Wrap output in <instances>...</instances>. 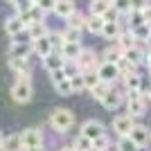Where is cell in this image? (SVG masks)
I'll use <instances>...</instances> for the list:
<instances>
[{
	"label": "cell",
	"instance_id": "1",
	"mask_svg": "<svg viewBox=\"0 0 151 151\" xmlns=\"http://www.w3.org/2000/svg\"><path fill=\"white\" fill-rule=\"evenodd\" d=\"M50 124L57 133H65V131H70V126L75 124V115H72V111H68V108H57V111L50 115Z\"/></svg>",
	"mask_w": 151,
	"mask_h": 151
},
{
	"label": "cell",
	"instance_id": "2",
	"mask_svg": "<svg viewBox=\"0 0 151 151\" xmlns=\"http://www.w3.org/2000/svg\"><path fill=\"white\" fill-rule=\"evenodd\" d=\"M126 108H129V115L133 117H142L147 111V99L142 90H129V99H126Z\"/></svg>",
	"mask_w": 151,
	"mask_h": 151
},
{
	"label": "cell",
	"instance_id": "3",
	"mask_svg": "<svg viewBox=\"0 0 151 151\" xmlns=\"http://www.w3.org/2000/svg\"><path fill=\"white\" fill-rule=\"evenodd\" d=\"M32 93H34L32 90V81H23V79H18L12 88V97L16 104H27L32 99Z\"/></svg>",
	"mask_w": 151,
	"mask_h": 151
},
{
	"label": "cell",
	"instance_id": "4",
	"mask_svg": "<svg viewBox=\"0 0 151 151\" xmlns=\"http://www.w3.org/2000/svg\"><path fill=\"white\" fill-rule=\"evenodd\" d=\"M23 135V149H41L43 147V131L41 129H27V131L20 133Z\"/></svg>",
	"mask_w": 151,
	"mask_h": 151
},
{
	"label": "cell",
	"instance_id": "5",
	"mask_svg": "<svg viewBox=\"0 0 151 151\" xmlns=\"http://www.w3.org/2000/svg\"><path fill=\"white\" fill-rule=\"evenodd\" d=\"M97 72H99V79H101V81H108V83H113L115 79H120V77H122L117 63H111V61L99 63V65H97Z\"/></svg>",
	"mask_w": 151,
	"mask_h": 151
},
{
	"label": "cell",
	"instance_id": "6",
	"mask_svg": "<svg viewBox=\"0 0 151 151\" xmlns=\"http://www.w3.org/2000/svg\"><path fill=\"white\" fill-rule=\"evenodd\" d=\"M133 120H135V117L129 115V113H126V115H117V117L113 120V131L117 133L120 138H122V135H129L131 129L135 126V122H133Z\"/></svg>",
	"mask_w": 151,
	"mask_h": 151
},
{
	"label": "cell",
	"instance_id": "7",
	"mask_svg": "<svg viewBox=\"0 0 151 151\" xmlns=\"http://www.w3.org/2000/svg\"><path fill=\"white\" fill-rule=\"evenodd\" d=\"M129 135L133 138V142H135L140 149H142V147H147V145L151 142V131L147 129V126H142V124H135V126L131 129V133H129Z\"/></svg>",
	"mask_w": 151,
	"mask_h": 151
},
{
	"label": "cell",
	"instance_id": "8",
	"mask_svg": "<svg viewBox=\"0 0 151 151\" xmlns=\"http://www.w3.org/2000/svg\"><path fill=\"white\" fill-rule=\"evenodd\" d=\"M77 65H79V70H90L97 65V54H95V50H88V47H83L81 54L77 57Z\"/></svg>",
	"mask_w": 151,
	"mask_h": 151
},
{
	"label": "cell",
	"instance_id": "9",
	"mask_svg": "<svg viewBox=\"0 0 151 151\" xmlns=\"http://www.w3.org/2000/svg\"><path fill=\"white\" fill-rule=\"evenodd\" d=\"M29 52H34V45L29 43H14L12 47H9V52H7V57L9 59H27L29 57Z\"/></svg>",
	"mask_w": 151,
	"mask_h": 151
},
{
	"label": "cell",
	"instance_id": "10",
	"mask_svg": "<svg viewBox=\"0 0 151 151\" xmlns=\"http://www.w3.org/2000/svg\"><path fill=\"white\" fill-rule=\"evenodd\" d=\"M32 45H34V52H36L41 59L54 52V45H52L50 36H41V38H36V41H32Z\"/></svg>",
	"mask_w": 151,
	"mask_h": 151
},
{
	"label": "cell",
	"instance_id": "11",
	"mask_svg": "<svg viewBox=\"0 0 151 151\" xmlns=\"http://www.w3.org/2000/svg\"><path fill=\"white\" fill-rule=\"evenodd\" d=\"M81 133H83V135H88L90 140H95V138H99L101 133H104V124L97 122V120H88V122H83Z\"/></svg>",
	"mask_w": 151,
	"mask_h": 151
},
{
	"label": "cell",
	"instance_id": "12",
	"mask_svg": "<svg viewBox=\"0 0 151 151\" xmlns=\"http://www.w3.org/2000/svg\"><path fill=\"white\" fill-rule=\"evenodd\" d=\"M0 151H23V135L14 133V135L5 138L2 145H0Z\"/></svg>",
	"mask_w": 151,
	"mask_h": 151
},
{
	"label": "cell",
	"instance_id": "13",
	"mask_svg": "<svg viewBox=\"0 0 151 151\" xmlns=\"http://www.w3.org/2000/svg\"><path fill=\"white\" fill-rule=\"evenodd\" d=\"M120 34H122L120 20H106V25H104V29H101V36L108 38V41H117Z\"/></svg>",
	"mask_w": 151,
	"mask_h": 151
},
{
	"label": "cell",
	"instance_id": "14",
	"mask_svg": "<svg viewBox=\"0 0 151 151\" xmlns=\"http://www.w3.org/2000/svg\"><path fill=\"white\" fill-rule=\"evenodd\" d=\"M104 25H106V18L99 16V14H90L88 20H86V29H88L90 34H101Z\"/></svg>",
	"mask_w": 151,
	"mask_h": 151
},
{
	"label": "cell",
	"instance_id": "15",
	"mask_svg": "<svg viewBox=\"0 0 151 151\" xmlns=\"http://www.w3.org/2000/svg\"><path fill=\"white\" fill-rule=\"evenodd\" d=\"M81 45L79 43H63V47L59 52H61L63 54V59H65V61H77V57H79V54H81Z\"/></svg>",
	"mask_w": 151,
	"mask_h": 151
},
{
	"label": "cell",
	"instance_id": "16",
	"mask_svg": "<svg viewBox=\"0 0 151 151\" xmlns=\"http://www.w3.org/2000/svg\"><path fill=\"white\" fill-rule=\"evenodd\" d=\"M72 12H77V7L72 0H57V7H54V14L59 18H68Z\"/></svg>",
	"mask_w": 151,
	"mask_h": 151
},
{
	"label": "cell",
	"instance_id": "17",
	"mask_svg": "<svg viewBox=\"0 0 151 151\" xmlns=\"http://www.w3.org/2000/svg\"><path fill=\"white\" fill-rule=\"evenodd\" d=\"M43 65L47 70H59V68H63V65H65V59H63V54L61 52H59V54H54V52H52V54H47V57H43Z\"/></svg>",
	"mask_w": 151,
	"mask_h": 151
},
{
	"label": "cell",
	"instance_id": "18",
	"mask_svg": "<svg viewBox=\"0 0 151 151\" xmlns=\"http://www.w3.org/2000/svg\"><path fill=\"white\" fill-rule=\"evenodd\" d=\"M27 34H29V41H36V38H41V36H47L50 32H47L43 20H36V23H32V25L27 27Z\"/></svg>",
	"mask_w": 151,
	"mask_h": 151
},
{
	"label": "cell",
	"instance_id": "19",
	"mask_svg": "<svg viewBox=\"0 0 151 151\" xmlns=\"http://www.w3.org/2000/svg\"><path fill=\"white\" fill-rule=\"evenodd\" d=\"M23 29H25V25H23L20 16H14V18H9V20L5 23V32L9 34V36H14V38L18 36V34H20Z\"/></svg>",
	"mask_w": 151,
	"mask_h": 151
},
{
	"label": "cell",
	"instance_id": "20",
	"mask_svg": "<svg viewBox=\"0 0 151 151\" xmlns=\"http://www.w3.org/2000/svg\"><path fill=\"white\" fill-rule=\"evenodd\" d=\"M124 57L129 59V61H133L135 65H140V63L147 61V52L140 50L138 45H133V47H129V50H124Z\"/></svg>",
	"mask_w": 151,
	"mask_h": 151
},
{
	"label": "cell",
	"instance_id": "21",
	"mask_svg": "<svg viewBox=\"0 0 151 151\" xmlns=\"http://www.w3.org/2000/svg\"><path fill=\"white\" fill-rule=\"evenodd\" d=\"M133 36H135V41L138 43H147L151 38V23H142V25H138V27H133Z\"/></svg>",
	"mask_w": 151,
	"mask_h": 151
},
{
	"label": "cell",
	"instance_id": "22",
	"mask_svg": "<svg viewBox=\"0 0 151 151\" xmlns=\"http://www.w3.org/2000/svg\"><path fill=\"white\" fill-rule=\"evenodd\" d=\"M101 104H104V108H106V111H115V108L122 104V95L115 93V90H111V93L101 99Z\"/></svg>",
	"mask_w": 151,
	"mask_h": 151
},
{
	"label": "cell",
	"instance_id": "23",
	"mask_svg": "<svg viewBox=\"0 0 151 151\" xmlns=\"http://www.w3.org/2000/svg\"><path fill=\"white\" fill-rule=\"evenodd\" d=\"M122 57H124V50H122L117 43L111 45V47H106V52H104V61H111V63H117Z\"/></svg>",
	"mask_w": 151,
	"mask_h": 151
},
{
	"label": "cell",
	"instance_id": "24",
	"mask_svg": "<svg viewBox=\"0 0 151 151\" xmlns=\"http://www.w3.org/2000/svg\"><path fill=\"white\" fill-rule=\"evenodd\" d=\"M138 43V41H135V36H133V32L131 29H122V34L120 36H117V45H120L122 50H129V47H133V45Z\"/></svg>",
	"mask_w": 151,
	"mask_h": 151
},
{
	"label": "cell",
	"instance_id": "25",
	"mask_svg": "<svg viewBox=\"0 0 151 151\" xmlns=\"http://www.w3.org/2000/svg\"><path fill=\"white\" fill-rule=\"evenodd\" d=\"M72 147H75L77 151H93V140H90L88 135L79 133V135L75 138V142H72Z\"/></svg>",
	"mask_w": 151,
	"mask_h": 151
},
{
	"label": "cell",
	"instance_id": "26",
	"mask_svg": "<svg viewBox=\"0 0 151 151\" xmlns=\"http://www.w3.org/2000/svg\"><path fill=\"white\" fill-rule=\"evenodd\" d=\"M111 7H113V0H93V2H90V14L104 16L106 9H111Z\"/></svg>",
	"mask_w": 151,
	"mask_h": 151
},
{
	"label": "cell",
	"instance_id": "27",
	"mask_svg": "<svg viewBox=\"0 0 151 151\" xmlns=\"http://www.w3.org/2000/svg\"><path fill=\"white\" fill-rule=\"evenodd\" d=\"M126 18H129V25H131V29H133V27H138V25H142V23H147L145 12H142V9H131V12L126 14Z\"/></svg>",
	"mask_w": 151,
	"mask_h": 151
},
{
	"label": "cell",
	"instance_id": "28",
	"mask_svg": "<svg viewBox=\"0 0 151 151\" xmlns=\"http://www.w3.org/2000/svg\"><path fill=\"white\" fill-rule=\"evenodd\" d=\"M124 83H126V90H142V77L138 72H131V75L124 77Z\"/></svg>",
	"mask_w": 151,
	"mask_h": 151
},
{
	"label": "cell",
	"instance_id": "29",
	"mask_svg": "<svg viewBox=\"0 0 151 151\" xmlns=\"http://www.w3.org/2000/svg\"><path fill=\"white\" fill-rule=\"evenodd\" d=\"M90 93H93L95 99H99V101H101L108 93H111V83H108V81H99L97 86H93V88H90Z\"/></svg>",
	"mask_w": 151,
	"mask_h": 151
},
{
	"label": "cell",
	"instance_id": "30",
	"mask_svg": "<svg viewBox=\"0 0 151 151\" xmlns=\"http://www.w3.org/2000/svg\"><path fill=\"white\" fill-rule=\"evenodd\" d=\"M83 79H86V88H93V86H97V83L101 81L99 79V72H97V70L95 68H90V70H83Z\"/></svg>",
	"mask_w": 151,
	"mask_h": 151
},
{
	"label": "cell",
	"instance_id": "31",
	"mask_svg": "<svg viewBox=\"0 0 151 151\" xmlns=\"http://www.w3.org/2000/svg\"><path fill=\"white\" fill-rule=\"evenodd\" d=\"M138 149H140V147L133 142L131 135H122L120 142H117V151H138Z\"/></svg>",
	"mask_w": 151,
	"mask_h": 151
},
{
	"label": "cell",
	"instance_id": "32",
	"mask_svg": "<svg viewBox=\"0 0 151 151\" xmlns=\"http://www.w3.org/2000/svg\"><path fill=\"white\" fill-rule=\"evenodd\" d=\"M65 20H68V25H70V27L83 29V27H86V20H88V18H83V16H81L79 12H72V14H70V16H68Z\"/></svg>",
	"mask_w": 151,
	"mask_h": 151
},
{
	"label": "cell",
	"instance_id": "33",
	"mask_svg": "<svg viewBox=\"0 0 151 151\" xmlns=\"http://www.w3.org/2000/svg\"><path fill=\"white\" fill-rule=\"evenodd\" d=\"M63 38H65V43H81V29L68 25V29L63 32Z\"/></svg>",
	"mask_w": 151,
	"mask_h": 151
},
{
	"label": "cell",
	"instance_id": "34",
	"mask_svg": "<svg viewBox=\"0 0 151 151\" xmlns=\"http://www.w3.org/2000/svg\"><path fill=\"white\" fill-rule=\"evenodd\" d=\"M9 68L16 70V72H23V70H32L29 59H9Z\"/></svg>",
	"mask_w": 151,
	"mask_h": 151
},
{
	"label": "cell",
	"instance_id": "35",
	"mask_svg": "<svg viewBox=\"0 0 151 151\" xmlns=\"http://www.w3.org/2000/svg\"><path fill=\"white\" fill-rule=\"evenodd\" d=\"M117 68H120V72L126 77V75H131V72H135V68H138V65H135L133 61H129L126 57H122L120 61H117Z\"/></svg>",
	"mask_w": 151,
	"mask_h": 151
},
{
	"label": "cell",
	"instance_id": "36",
	"mask_svg": "<svg viewBox=\"0 0 151 151\" xmlns=\"http://www.w3.org/2000/svg\"><path fill=\"white\" fill-rule=\"evenodd\" d=\"M54 88H57V93L61 95V97H68V95L75 93V90H72V83H70V77L63 79V81H59V83H54Z\"/></svg>",
	"mask_w": 151,
	"mask_h": 151
},
{
	"label": "cell",
	"instance_id": "37",
	"mask_svg": "<svg viewBox=\"0 0 151 151\" xmlns=\"http://www.w3.org/2000/svg\"><path fill=\"white\" fill-rule=\"evenodd\" d=\"M108 147H111V140L106 138V133H101L99 138L93 140V151H108Z\"/></svg>",
	"mask_w": 151,
	"mask_h": 151
},
{
	"label": "cell",
	"instance_id": "38",
	"mask_svg": "<svg viewBox=\"0 0 151 151\" xmlns=\"http://www.w3.org/2000/svg\"><path fill=\"white\" fill-rule=\"evenodd\" d=\"M70 83H72V90L79 93V90L86 88V79H83V72H77V75L70 77Z\"/></svg>",
	"mask_w": 151,
	"mask_h": 151
},
{
	"label": "cell",
	"instance_id": "39",
	"mask_svg": "<svg viewBox=\"0 0 151 151\" xmlns=\"http://www.w3.org/2000/svg\"><path fill=\"white\" fill-rule=\"evenodd\" d=\"M113 5H115V9H117L120 14H129L133 9V7H131V0H113Z\"/></svg>",
	"mask_w": 151,
	"mask_h": 151
},
{
	"label": "cell",
	"instance_id": "40",
	"mask_svg": "<svg viewBox=\"0 0 151 151\" xmlns=\"http://www.w3.org/2000/svg\"><path fill=\"white\" fill-rule=\"evenodd\" d=\"M47 36H50L52 45H54V50H61V47H63V43H65V38H63V34H57V32H50Z\"/></svg>",
	"mask_w": 151,
	"mask_h": 151
},
{
	"label": "cell",
	"instance_id": "41",
	"mask_svg": "<svg viewBox=\"0 0 151 151\" xmlns=\"http://www.w3.org/2000/svg\"><path fill=\"white\" fill-rule=\"evenodd\" d=\"M50 79H52V83H59V81H63V79H68V72H65V68L52 70V72H50Z\"/></svg>",
	"mask_w": 151,
	"mask_h": 151
},
{
	"label": "cell",
	"instance_id": "42",
	"mask_svg": "<svg viewBox=\"0 0 151 151\" xmlns=\"http://www.w3.org/2000/svg\"><path fill=\"white\" fill-rule=\"evenodd\" d=\"M36 5L41 7L45 14H47V12H54V7H57V0H38Z\"/></svg>",
	"mask_w": 151,
	"mask_h": 151
},
{
	"label": "cell",
	"instance_id": "43",
	"mask_svg": "<svg viewBox=\"0 0 151 151\" xmlns=\"http://www.w3.org/2000/svg\"><path fill=\"white\" fill-rule=\"evenodd\" d=\"M120 16H122V14L115 9V5L111 7V9H106V14H104V18H106V20H120Z\"/></svg>",
	"mask_w": 151,
	"mask_h": 151
},
{
	"label": "cell",
	"instance_id": "44",
	"mask_svg": "<svg viewBox=\"0 0 151 151\" xmlns=\"http://www.w3.org/2000/svg\"><path fill=\"white\" fill-rule=\"evenodd\" d=\"M149 5V0H131V7L133 9H145Z\"/></svg>",
	"mask_w": 151,
	"mask_h": 151
},
{
	"label": "cell",
	"instance_id": "45",
	"mask_svg": "<svg viewBox=\"0 0 151 151\" xmlns=\"http://www.w3.org/2000/svg\"><path fill=\"white\" fill-rule=\"evenodd\" d=\"M142 12H145V18H147V23H151V5H147L145 9H142Z\"/></svg>",
	"mask_w": 151,
	"mask_h": 151
},
{
	"label": "cell",
	"instance_id": "46",
	"mask_svg": "<svg viewBox=\"0 0 151 151\" xmlns=\"http://www.w3.org/2000/svg\"><path fill=\"white\" fill-rule=\"evenodd\" d=\"M145 63H147V65L151 68V52H147V61H145Z\"/></svg>",
	"mask_w": 151,
	"mask_h": 151
},
{
	"label": "cell",
	"instance_id": "47",
	"mask_svg": "<svg viewBox=\"0 0 151 151\" xmlns=\"http://www.w3.org/2000/svg\"><path fill=\"white\" fill-rule=\"evenodd\" d=\"M59 151H77V149H75V147H61Z\"/></svg>",
	"mask_w": 151,
	"mask_h": 151
},
{
	"label": "cell",
	"instance_id": "48",
	"mask_svg": "<svg viewBox=\"0 0 151 151\" xmlns=\"http://www.w3.org/2000/svg\"><path fill=\"white\" fill-rule=\"evenodd\" d=\"M7 2H12V5H18L20 0H7Z\"/></svg>",
	"mask_w": 151,
	"mask_h": 151
},
{
	"label": "cell",
	"instance_id": "49",
	"mask_svg": "<svg viewBox=\"0 0 151 151\" xmlns=\"http://www.w3.org/2000/svg\"><path fill=\"white\" fill-rule=\"evenodd\" d=\"M2 140H5V138H2V133H0V145H2Z\"/></svg>",
	"mask_w": 151,
	"mask_h": 151
},
{
	"label": "cell",
	"instance_id": "50",
	"mask_svg": "<svg viewBox=\"0 0 151 151\" xmlns=\"http://www.w3.org/2000/svg\"><path fill=\"white\" fill-rule=\"evenodd\" d=\"M29 151H43V149H29Z\"/></svg>",
	"mask_w": 151,
	"mask_h": 151
},
{
	"label": "cell",
	"instance_id": "51",
	"mask_svg": "<svg viewBox=\"0 0 151 151\" xmlns=\"http://www.w3.org/2000/svg\"><path fill=\"white\" fill-rule=\"evenodd\" d=\"M29 2H34V5H36V2H38V0H29Z\"/></svg>",
	"mask_w": 151,
	"mask_h": 151
},
{
	"label": "cell",
	"instance_id": "52",
	"mask_svg": "<svg viewBox=\"0 0 151 151\" xmlns=\"http://www.w3.org/2000/svg\"><path fill=\"white\" fill-rule=\"evenodd\" d=\"M149 99H151V88H149Z\"/></svg>",
	"mask_w": 151,
	"mask_h": 151
},
{
	"label": "cell",
	"instance_id": "53",
	"mask_svg": "<svg viewBox=\"0 0 151 151\" xmlns=\"http://www.w3.org/2000/svg\"><path fill=\"white\" fill-rule=\"evenodd\" d=\"M149 72H151V68H149Z\"/></svg>",
	"mask_w": 151,
	"mask_h": 151
}]
</instances>
